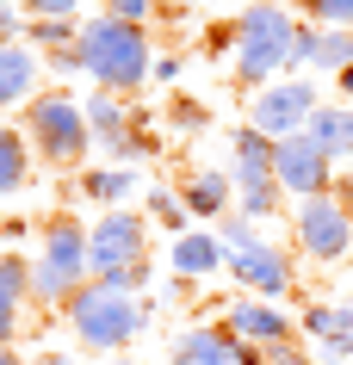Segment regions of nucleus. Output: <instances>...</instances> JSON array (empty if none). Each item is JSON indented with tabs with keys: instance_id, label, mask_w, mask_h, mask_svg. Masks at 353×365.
<instances>
[{
	"instance_id": "1",
	"label": "nucleus",
	"mask_w": 353,
	"mask_h": 365,
	"mask_svg": "<svg viewBox=\"0 0 353 365\" xmlns=\"http://www.w3.org/2000/svg\"><path fill=\"white\" fill-rule=\"evenodd\" d=\"M75 56H81V75H93V81H99V93H118V99L143 93V87H149V75H155L149 31H143V25L112 19V13H99V19L81 25Z\"/></svg>"
},
{
	"instance_id": "2",
	"label": "nucleus",
	"mask_w": 353,
	"mask_h": 365,
	"mask_svg": "<svg viewBox=\"0 0 353 365\" xmlns=\"http://www.w3.org/2000/svg\"><path fill=\"white\" fill-rule=\"evenodd\" d=\"M297 6L285 0H248L235 13V81L242 87H273V75L292 62V38H297Z\"/></svg>"
},
{
	"instance_id": "3",
	"label": "nucleus",
	"mask_w": 353,
	"mask_h": 365,
	"mask_svg": "<svg viewBox=\"0 0 353 365\" xmlns=\"http://www.w3.org/2000/svg\"><path fill=\"white\" fill-rule=\"evenodd\" d=\"M149 316H155L149 297L112 291V285H99V279L68 297V328H75V341L87 346V353H124V346L149 328Z\"/></svg>"
},
{
	"instance_id": "4",
	"label": "nucleus",
	"mask_w": 353,
	"mask_h": 365,
	"mask_svg": "<svg viewBox=\"0 0 353 365\" xmlns=\"http://www.w3.org/2000/svg\"><path fill=\"white\" fill-rule=\"evenodd\" d=\"M87 230L93 223H81V217L56 211L44 223V248L31 260V304L38 309H68L81 285H93V267H87Z\"/></svg>"
},
{
	"instance_id": "5",
	"label": "nucleus",
	"mask_w": 353,
	"mask_h": 365,
	"mask_svg": "<svg viewBox=\"0 0 353 365\" xmlns=\"http://www.w3.org/2000/svg\"><path fill=\"white\" fill-rule=\"evenodd\" d=\"M25 143H31V155H38L44 168H81L87 161V149H93V130H87V112H81L68 93H38L31 106H25Z\"/></svg>"
},
{
	"instance_id": "6",
	"label": "nucleus",
	"mask_w": 353,
	"mask_h": 365,
	"mask_svg": "<svg viewBox=\"0 0 353 365\" xmlns=\"http://www.w3.org/2000/svg\"><path fill=\"white\" fill-rule=\"evenodd\" d=\"M217 242H223V254H230V279H242L255 297H267V304H285V297L297 291L292 254L273 248L260 230H248V217H223Z\"/></svg>"
},
{
	"instance_id": "7",
	"label": "nucleus",
	"mask_w": 353,
	"mask_h": 365,
	"mask_svg": "<svg viewBox=\"0 0 353 365\" xmlns=\"http://www.w3.org/2000/svg\"><path fill=\"white\" fill-rule=\"evenodd\" d=\"M297 254H310V260H347L353 254V211H347V198H341V186L334 192H316V198H297Z\"/></svg>"
},
{
	"instance_id": "8",
	"label": "nucleus",
	"mask_w": 353,
	"mask_h": 365,
	"mask_svg": "<svg viewBox=\"0 0 353 365\" xmlns=\"http://www.w3.org/2000/svg\"><path fill=\"white\" fill-rule=\"evenodd\" d=\"M137 260H149V217L99 211V223L87 230V267H93V279L106 285V279H118V272L137 267Z\"/></svg>"
},
{
	"instance_id": "9",
	"label": "nucleus",
	"mask_w": 353,
	"mask_h": 365,
	"mask_svg": "<svg viewBox=\"0 0 353 365\" xmlns=\"http://www.w3.org/2000/svg\"><path fill=\"white\" fill-rule=\"evenodd\" d=\"M316 81H273V87H260V93H248V124H255L260 136H297L310 130L316 118Z\"/></svg>"
},
{
	"instance_id": "10",
	"label": "nucleus",
	"mask_w": 353,
	"mask_h": 365,
	"mask_svg": "<svg viewBox=\"0 0 353 365\" xmlns=\"http://www.w3.org/2000/svg\"><path fill=\"white\" fill-rule=\"evenodd\" d=\"M273 180H279V192H292V198H316V192H334V161L297 130V136L273 143Z\"/></svg>"
},
{
	"instance_id": "11",
	"label": "nucleus",
	"mask_w": 353,
	"mask_h": 365,
	"mask_svg": "<svg viewBox=\"0 0 353 365\" xmlns=\"http://www.w3.org/2000/svg\"><path fill=\"white\" fill-rule=\"evenodd\" d=\"M217 328H230L235 341L260 346V353H273V346L297 341V322H292V316H285L279 304H267V297H235V304H223Z\"/></svg>"
},
{
	"instance_id": "12",
	"label": "nucleus",
	"mask_w": 353,
	"mask_h": 365,
	"mask_svg": "<svg viewBox=\"0 0 353 365\" xmlns=\"http://www.w3.org/2000/svg\"><path fill=\"white\" fill-rule=\"evenodd\" d=\"M297 334H310L329 359H353V304H304Z\"/></svg>"
},
{
	"instance_id": "13",
	"label": "nucleus",
	"mask_w": 353,
	"mask_h": 365,
	"mask_svg": "<svg viewBox=\"0 0 353 365\" xmlns=\"http://www.w3.org/2000/svg\"><path fill=\"white\" fill-rule=\"evenodd\" d=\"M230 198H235V173H223V168H198V173L180 180V205H186L193 223L223 217V211H230Z\"/></svg>"
},
{
	"instance_id": "14",
	"label": "nucleus",
	"mask_w": 353,
	"mask_h": 365,
	"mask_svg": "<svg viewBox=\"0 0 353 365\" xmlns=\"http://www.w3.org/2000/svg\"><path fill=\"white\" fill-rule=\"evenodd\" d=\"M235 149V192H255V186H279L273 180V136H260L255 124H242L230 136Z\"/></svg>"
},
{
	"instance_id": "15",
	"label": "nucleus",
	"mask_w": 353,
	"mask_h": 365,
	"mask_svg": "<svg viewBox=\"0 0 353 365\" xmlns=\"http://www.w3.org/2000/svg\"><path fill=\"white\" fill-rule=\"evenodd\" d=\"M25 297H31V260H19V254H0V346H13V341L25 334V328H19Z\"/></svg>"
},
{
	"instance_id": "16",
	"label": "nucleus",
	"mask_w": 353,
	"mask_h": 365,
	"mask_svg": "<svg viewBox=\"0 0 353 365\" xmlns=\"http://www.w3.org/2000/svg\"><path fill=\"white\" fill-rule=\"evenodd\" d=\"M174 365H235V334L230 328H180L174 334Z\"/></svg>"
},
{
	"instance_id": "17",
	"label": "nucleus",
	"mask_w": 353,
	"mask_h": 365,
	"mask_svg": "<svg viewBox=\"0 0 353 365\" xmlns=\"http://www.w3.org/2000/svg\"><path fill=\"white\" fill-rule=\"evenodd\" d=\"M38 99V56L25 43H0V106Z\"/></svg>"
},
{
	"instance_id": "18",
	"label": "nucleus",
	"mask_w": 353,
	"mask_h": 365,
	"mask_svg": "<svg viewBox=\"0 0 353 365\" xmlns=\"http://www.w3.org/2000/svg\"><path fill=\"white\" fill-rule=\"evenodd\" d=\"M329 161H353V106H316L310 130H304Z\"/></svg>"
},
{
	"instance_id": "19",
	"label": "nucleus",
	"mask_w": 353,
	"mask_h": 365,
	"mask_svg": "<svg viewBox=\"0 0 353 365\" xmlns=\"http://www.w3.org/2000/svg\"><path fill=\"white\" fill-rule=\"evenodd\" d=\"M230 267V254H223V242H217L211 230H186L174 242V272L180 279H205V272Z\"/></svg>"
},
{
	"instance_id": "20",
	"label": "nucleus",
	"mask_w": 353,
	"mask_h": 365,
	"mask_svg": "<svg viewBox=\"0 0 353 365\" xmlns=\"http://www.w3.org/2000/svg\"><path fill=\"white\" fill-rule=\"evenodd\" d=\"M81 112H87V130L99 136V149H112L118 136L131 130V118H137V112H131V106H124L118 93H99V87H93V99H87Z\"/></svg>"
},
{
	"instance_id": "21",
	"label": "nucleus",
	"mask_w": 353,
	"mask_h": 365,
	"mask_svg": "<svg viewBox=\"0 0 353 365\" xmlns=\"http://www.w3.org/2000/svg\"><path fill=\"white\" fill-rule=\"evenodd\" d=\"M31 161H38V155L25 143V130H6V124H0V198H13L25 180H31Z\"/></svg>"
},
{
	"instance_id": "22",
	"label": "nucleus",
	"mask_w": 353,
	"mask_h": 365,
	"mask_svg": "<svg viewBox=\"0 0 353 365\" xmlns=\"http://www.w3.org/2000/svg\"><path fill=\"white\" fill-rule=\"evenodd\" d=\"M131 186H137V173H131V168L81 173V198H93V205H112V211H118V198H131Z\"/></svg>"
},
{
	"instance_id": "23",
	"label": "nucleus",
	"mask_w": 353,
	"mask_h": 365,
	"mask_svg": "<svg viewBox=\"0 0 353 365\" xmlns=\"http://www.w3.org/2000/svg\"><path fill=\"white\" fill-rule=\"evenodd\" d=\"M19 38L38 43V50H50V56H62V50H75V43H81V25L75 19H25Z\"/></svg>"
},
{
	"instance_id": "24",
	"label": "nucleus",
	"mask_w": 353,
	"mask_h": 365,
	"mask_svg": "<svg viewBox=\"0 0 353 365\" xmlns=\"http://www.w3.org/2000/svg\"><path fill=\"white\" fill-rule=\"evenodd\" d=\"M149 217H155L161 230H174V242L193 230V217H186V205H180L174 186H149Z\"/></svg>"
},
{
	"instance_id": "25",
	"label": "nucleus",
	"mask_w": 353,
	"mask_h": 365,
	"mask_svg": "<svg viewBox=\"0 0 353 365\" xmlns=\"http://www.w3.org/2000/svg\"><path fill=\"white\" fill-rule=\"evenodd\" d=\"M161 149V136L155 130H149V118H131V130H124V136H118V143H112V149H106V155H112V161H143V155H155Z\"/></svg>"
},
{
	"instance_id": "26",
	"label": "nucleus",
	"mask_w": 353,
	"mask_h": 365,
	"mask_svg": "<svg viewBox=\"0 0 353 365\" xmlns=\"http://www.w3.org/2000/svg\"><path fill=\"white\" fill-rule=\"evenodd\" d=\"M297 19H304V25H334V31H353V0H297Z\"/></svg>"
},
{
	"instance_id": "27",
	"label": "nucleus",
	"mask_w": 353,
	"mask_h": 365,
	"mask_svg": "<svg viewBox=\"0 0 353 365\" xmlns=\"http://www.w3.org/2000/svg\"><path fill=\"white\" fill-rule=\"evenodd\" d=\"M235 205H242L248 223H260V217H273L279 205H285V192H279V186H255V192H235Z\"/></svg>"
},
{
	"instance_id": "28",
	"label": "nucleus",
	"mask_w": 353,
	"mask_h": 365,
	"mask_svg": "<svg viewBox=\"0 0 353 365\" xmlns=\"http://www.w3.org/2000/svg\"><path fill=\"white\" fill-rule=\"evenodd\" d=\"M106 13H112V19H124V25H143V31H149L155 0H106Z\"/></svg>"
},
{
	"instance_id": "29",
	"label": "nucleus",
	"mask_w": 353,
	"mask_h": 365,
	"mask_svg": "<svg viewBox=\"0 0 353 365\" xmlns=\"http://www.w3.org/2000/svg\"><path fill=\"white\" fill-rule=\"evenodd\" d=\"M19 6L31 13V19H75L81 0H19Z\"/></svg>"
},
{
	"instance_id": "30",
	"label": "nucleus",
	"mask_w": 353,
	"mask_h": 365,
	"mask_svg": "<svg viewBox=\"0 0 353 365\" xmlns=\"http://www.w3.org/2000/svg\"><path fill=\"white\" fill-rule=\"evenodd\" d=\"M205 50H211V56H235V19H230V25H211Z\"/></svg>"
},
{
	"instance_id": "31",
	"label": "nucleus",
	"mask_w": 353,
	"mask_h": 365,
	"mask_svg": "<svg viewBox=\"0 0 353 365\" xmlns=\"http://www.w3.org/2000/svg\"><path fill=\"white\" fill-rule=\"evenodd\" d=\"M174 124L198 130V124H205V106H193V99H174Z\"/></svg>"
},
{
	"instance_id": "32",
	"label": "nucleus",
	"mask_w": 353,
	"mask_h": 365,
	"mask_svg": "<svg viewBox=\"0 0 353 365\" xmlns=\"http://www.w3.org/2000/svg\"><path fill=\"white\" fill-rule=\"evenodd\" d=\"M180 68H186L180 56H155V81H180Z\"/></svg>"
},
{
	"instance_id": "33",
	"label": "nucleus",
	"mask_w": 353,
	"mask_h": 365,
	"mask_svg": "<svg viewBox=\"0 0 353 365\" xmlns=\"http://www.w3.org/2000/svg\"><path fill=\"white\" fill-rule=\"evenodd\" d=\"M334 87H341V106H347V99H353V68H341V75H334Z\"/></svg>"
},
{
	"instance_id": "34",
	"label": "nucleus",
	"mask_w": 353,
	"mask_h": 365,
	"mask_svg": "<svg viewBox=\"0 0 353 365\" xmlns=\"http://www.w3.org/2000/svg\"><path fill=\"white\" fill-rule=\"evenodd\" d=\"M180 6H193V0H155V13H180Z\"/></svg>"
},
{
	"instance_id": "35",
	"label": "nucleus",
	"mask_w": 353,
	"mask_h": 365,
	"mask_svg": "<svg viewBox=\"0 0 353 365\" xmlns=\"http://www.w3.org/2000/svg\"><path fill=\"white\" fill-rule=\"evenodd\" d=\"M0 365H19V353H13V346H0Z\"/></svg>"
},
{
	"instance_id": "36",
	"label": "nucleus",
	"mask_w": 353,
	"mask_h": 365,
	"mask_svg": "<svg viewBox=\"0 0 353 365\" xmlns=\"http://www.w3.org/2000/svg\"><path fill=\"white\" fill-rule=\"evenodd\" d=\"M112 365H137V359H112Z\"/></svg>"
}]
</instances>
